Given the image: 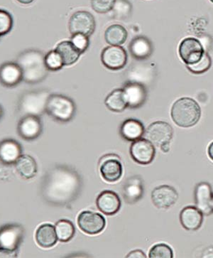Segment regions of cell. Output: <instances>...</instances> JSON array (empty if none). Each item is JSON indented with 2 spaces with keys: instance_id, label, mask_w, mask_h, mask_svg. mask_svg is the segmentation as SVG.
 Returning a JSON list of instances; mask_svg holds the SVG:
<instances>
[{
  "instance_id": "46",
  "label": "cell",
  "mask_w": 213,
  "mask_h": 258,
  "mask_svg": "<svg viewBox=\"0 0 213 258\" xmlns=\"http://www.w3.org/2000/svg\"><path fill=\"white\" fill-rule=\"evenodd\" d=\"M210 2H212V3H213V0H210Z\"/></svg>"
},
{
  "instance_id": "16",
  "label": "cell",
  "mask_w": 213,
  "mask_h": 258,
  "mask_svg": "<svg viewBox=\"0 0 213 258\" xmlns=\"http://www.w3.org/2000/svg\"><path fill=\"white\" fill-rule=\"evenodd\" d=\"M178 192L174 187L163 185L156 187L152 192V201L159 209H167L177 202Z\"/></svg>"
},
{
  "instance_id": "30",
  "label": "cell",
  "mask_w": 213,
  "mask_h": 258,
  "mask_svg": "<svg viewBox=\"0 0 213 258\" xmlns=\"http://www.w3.org/2000/svg\"><path fill=\"white\" fill-rule=\"evenodd\" d=\"M132 5L129 0H116L112 12V18L117 20H127L132 14Z\"/></svg>"
},
{
  "instance_id": "31",
  "label": "cell",
  "mask_w": 213,
  "mask_h": 258,
  "mask_svg": "<svg viewBox=\"0 0 213 258\" xmlns=\"http://www.w3.org/2000/svg\"><path fill=\"white\" fill-rule=\"evenodd\" d=\"M55 228L57 237L60 242L70 241L75 235V226H74V223L69 220H60L55 224Z\"/></svg>"
},
{
  "instance_id": "5",
  "label": "cell",
  "mask_w": 213,
  "mask_h": 258,
  "mask_svg": "<svg viewBox=\"0 0 213 258\" xmlns=\"http://www.w3.org/2000/svg\"><path fill=\"white\" fill-rule=\"evenodd\" d=\"M50 95L47 90L26 92L19 102V112L23 116L42 115L46 112V103Z\"/></svg>"
},
{
  "instance_id": "25",
  "label": "cell",
  "mask_w": 213,
  "mask_h": 258,
  "mask_svg": "<svg viewBox=\"0 0 213 258\" xmlns=\"http://www.w3.org/2000/svg\"><path fill=\"white\" fill-rule=\"evenodd\" d=\"M36 243L42 248H51L58 241L55 228L49 223L41 225L36 231Z\"/></svg>"
},
{
  "instance_id": "22",
  "label": "cell",
  "mask_w": 213,
  "mask_h": 258,
  "mask_svg": "<svg viewBox=\"0 0 213 258\" xmlns=\"http://www.w3.org/2000/svg\"><path fill=\"white\" fill-rule=\"evenodd\" d=\"M129 50L134 59L146 60L153 53V44L146 36H137L131 40Z\"/></svg>"
},
{
  "instance_id": "43",
  "label": "cell",
  "mask_w": 213,
  "mask_h": 258,
  "mask_svg": "<svg viewBox=\"0 0 213 258\" xmlns=\"http://www.w3.org/2000/svg\"><path fill=\"white\" fill-rule=\"evenodd\" d=\"M17 1L21 3V4L29 5L31 4V3H32L34 0H17Z\"/></svg>"
},
{
  "instance_id": "45",
  "label": "cell",
  "mask_w": 213,
  "mask_h": 258,
  "mask_svg": "<svg viewBox=\"0 0 213 258\" xmlns=\"http://www.w3.org/2000/svg\"><path fill=\"white\" fill-rule=\"evenodd\" d=\"M211 207H212V209L213 211V196H212V203H211Z\"/></svg>"
},
{
  "instance_id": "40",
  "label": "cell",
  "mask_w": 213,
  "mask_h": 258,
  "mask_svg": "<svg viewBox=\"0 0 213 258\" xmlns=\"http://www.w3.org/2000/svg\"><path fill=\"white\" fill-rule=\"evenodd\" d=\"M126 257H128V258H129V257L146 258L147 255H146V254H145V252H144L143 251H142L141 250H134L131 251V252H129V253L127 255H126Z\"/></svg>"
},
{
  "instance_id": "13",
  "label": "cell",
  "mask_w": 213,
  "mask_h": 258,
  "mask_svg": "<svg viewBox=\"0 0 213 258\" xmlns=\"http://www.w3.org/2000/svg\"><path fill=\"white\" fill-rule=\"evenodd\" d=\"M179 56L186 66L197 63L205 53L200 41L195 38H186L181 41L178 48Z\"/></svg>"
},
{
  "instance_id": "37",
  "label": "cell",
  "mask_w": 213,
  "mask_h": 258,
  "mask_svg": "<svg viewBox=\"0 0 213 258\" xmlns=\"http://www.w3.org/2000/svg\"><path fill=\"white\" fill-rule=\"evenodd\" d=\"M70 41L73 44L76 46V48L81 52V54L85 53L89 47V36L84 35V34H74V35L71 36Z\"/></svg>"
},
{
  "instance_id": "3",
  "label": "cell",
  "mask_w": 213,
  "mask_h": 258,
  "mask_svg": "<svg viewBox=\"0 0 213 258\" xmlns=\"http://www.w3.org/2000/svg\"><path fill=\"white\" fill-rule=\"evenodd\" d=\"M171 115L175 123L179 127H190L198 122L201 109L193 98H182L173 105Z\"/></svg>"
},
{
  "instance_id": "4",
  "label": "cell",
  "mask_w": 213,
  "mask_h": 258,
  "mask_svg": "<svg viewBox=\"0 0 213 258\" xmlns=\"http://www.w3.org/2000/svg\"><path fill=\"white\" fill-rule=\"evenodd\" d=\"M46 112L55 121L65 123L75 117L76 105L69 97L51 94L46 103Z\"/></svg>"
},
{
  "instance_id": "41",
  "label": "cell",
  "mask_w": 213,
  "mask_h": 258,
  "mask_svg": "<svg viewBox=\"0 0 213 258\" xmlns=\"http://www.w3.org/2000/svg\"><path fill=\"white\" fill-rule=\"evenodd\" d=\"M208 156L209 158L212 159L213 161V142L212 143L209 145V146L208 147Z\"/></svg>"
},
{
  "instance_id": "28",
  "label": "cell",
  "mask_w": 213,
  "mask_h": 258,
  "mask_svg": "<svg viewBox=\"0 0 213 258\" xmlns=\"http://www.w3.org/2000/svg\"><path fill=\"white\" fill-rule=\"evenodd\" d=\"M127 37V31L120 24H112L106 29L105 33V41L112 46H120L124 44Z\"/></svg>"
},
{
  "instance_id": "17",
  "label": "cell",
  "mask_w": 213,
  "mask_h": 258,
  "mask_svg": "<svg viewBox=\"0 0 213 258\" xmlns=\"http://www.w3.org/2000/svg\"><path fill=\"white\" fill-rule=\"evenodd\" d=\"M23 81L20 66L15 62H7L0 66V84L5 87L13 88Z\"/></svg>"
},
{
  "instance_id": "6",
  "label": "cell",
  "mask_w": 213,
  "mask_h": 258,
  "mask_svg": "<svg viewBox=\"0 0 213 258\" xmlns=\"http://www.w3.org/2000/svg\"><path fill=\"white\" fill-rule=\"evenodd\" d=\"M102 177L105 181L115 183L122 177L123 167L120 158L115 154H107L99 161Z\"/></svg>"
},
{
  "instance_id": "9",
  "label": "cell",
  "mask_w": 213,
  "mask_h": 258,
  "mask_svg": "<svg viewBox=\"0 0 213 258\" xmlns=\"http://www.w3.org/2000/svg\"><path fill=\"white\" fill-rule=\"evenodd\" d=\"M173 135L172 127L164 121H157L151 124L145 133V139L159 147L170 143Z\"/></svg>"
},
{
  "instance_id": "42",
  "label": "cell",
  "mask_w": 213,
  "mask_h": 258,
  "mask_svg": "<svg viewBox=\"0 0 213 258\" xmlns=\"http://www.w3.org/2000/svg\"><path fill=\"white\" fill-rule=\"evenodd\" d=\"M170 143L166 144V145H163V146L161 147V150H162L163 152H165V153H168L170 150Z\"/></svg>"
},
{
  "instance_id": "21",
  "label": "cell",
  "mask_w": 213,
  "mask_h": 258,
  "mask_svg": "<svg viewBox=\"0 0 213 258\" xmlns=\"http://www.w3.org/2000/svg\"><path fill=\"white\" fill-rule=\"evenodd\" d=\"M22 154V147L13 139H5L0 142V161L8 165L17 162Z\"/></svg>"
},
{
  "instance_id": "39",
  "label": "cell",
  "mask_w": 213,
  "mask_h": 258,
  "mask_svg": "<svg viewBox=\"0 0 213 258\" xmlns=\"http://www.w3.org/2000/svg\"><path fill=\"white\" fill-rule=\"evenodd\" d=\"M17 251H11L7 249L0 248V258L17 257Z\"/></svg>"
},
{
  "instance_id": "32",
  "label": "cell",
  "mask_w": 213,
  "mask_h": 258,
  "mask_svg": "<svg viewBox=\"0 0 213 258\" xmlns=\"http://www.w3.org/2000/svg\"><path fill=\"white\" fill-rule=\"evenodd\" d=\"M212 66V59L209 56L208 53H205L202 55V58L197 63L192 64V65L186 66L187 69L193 74H202L210 69Z\"/></svg>"
},
{
  "instance_id": "8",
  "label": "cell",
  "mask_w": 213,
  "mask_h": 258,
  "mask_svg": "<svg viewBox=\"0 0 213 258\" xmlns=\"http://www.w3.org/2000/svg\"><path fill=\"white\" fill-rule=\"evenodd\" d=\"M96 27L95 17L87 11L76 12L69 20V30L71 35L81 34L91 36Z\"/></svg>"
},
{
  "instance_id": "18",
  "label": "cell",
  "mask_w": 213,
  "mask_h": 258,
  "mask_svg": "<svg viewBox=\"0 0 213 258\" xmlns=\"http://www.w3.org/2000/svg\"><path fill=\"white\" fill-rule=\"evenodd\" d=\"M99 210L107 216H112L120 210V198L118 195L112 191H104L99 195L96 200Z\"/></svg>"
},
{
  "instance_id": "29",
  "label": "cell",
  "mask_w": 213,
  "mask_h": 258,
  "mask_svg": "<svg viewBox=\"0 0 213 258\" xmlns=\"http://www.w3.org/2000/svg\"><path fill=\"white\" fill-rule=\"evenodd\" d=\"M107 108L112 112H121L127 107L123 89H116L111 92L105 100Z\"/></svg>"
},
{
  "instance_id": "14",
  "label": "cell",
  "mask_w": 213,
  "mask_h": 258,
  "mask_svg": "<svg viewBox=\"0 0 213 258\" xmlns=\"http://www.w3.org/2000/svg\"><path fill=\"white\" fill-rule=\"evenodd\" d=\"M43 131V124L39 116L27 115L20 119L17 132L21 138L27 141L37 139Z\"/></svg>"
},
{
  "instance_id": "1",
  "label": "cell",
  "mask_w": 213,
  "mask_h": 258,
  "mask_svg": "<svg viewBox=\"0 0 213 258\" xmlns=\"http://www.w3.org/2000/svg\"><path fill=\"white\" fill-rule=\"evenodd\" d=\"M82 186V179L77 171L66 166H55L43 179L41 195L48 204L61 207L74 202Z\"/></svg>"
},
{
  "instance_id": "19",
  "label": "cell",
  "mask_w": 213,
  "mask_h": 258,
  "mask_svg": "<svg viewBox=\"0 0 213 258\" xmlns=\"http://www.w3.org/2000/svg\"><path fill=\"white\" fill-rule=\"evenodd\" d=\"M212 196V188L208 183L200 182L195 187V204L197 209L205 216H209L213 213L211 207Z\"/></svg>"
},
{
  "instance_id": "11",
  "label": "cell",
  "mask_w": 213,
  "mask_h": 258,
  "mask_svg": "<svg viewBox=\"0 0 213 258\" xmlns=\"http://www.w3.org/2000/svg\"><path fill=\"white\" fill-rule=\"evenodd\" d=\"M122 89L127 107L138 109L147 101L148 93L146 86L141 83L134 81H126Z\"/></svg>"
},
{
  "instance_id": "23",
  "label": "cell",
  "mask_w": 213,
  "mask_h": 258,
  "mask_svg": "<svg viewBox=\"0 0 213 258\" xmlns=\"http://www.w3.org/2000/svg\"><path fill=\"white\" fill-rule=\"evenodd\" d=\"M145 128L143 123L138 119H126L122 122L119 133L123 139L128 142L136 141L145 135Z\"/></svg>"
},
{
  "instance_id": "38",
  "label": "cell",
  "mask_w": 213,
  "mask_h": 258,
  "mask_svg": "<svg viewBox=\"0 0 213 258\" xmlns=\"http://www.w3.org/2000/svg\"><path fill=\"white\" fill-rule=\"evenodd\" d=\"M10 165L5 164L0 161V181H5L10 177L12 174Z\"/></svg>"
},
{
  "instance_id": "7",
  "label": "cell",
  "mask_w": 213,
  "mask_h": 258,
  "mask_svg": "<svg viewBox=\"0 0 213 258\" xmlns=\"http://www.w3.org/2000/svg\"><path fill=\"white\" fill-rule=\"evenodd\" d=\"M23 226L16 223L7 224L0 227V248L17 251L23 241Z\"/></svg>"
},
{
  "instance_id": "26",
  "label": "cell",
  "mask_w": 213,
  "mask_h": 258,
  "mask_svg": "<svg viewBox=\"0 0 213 258\" xmlns=\"http://www.w3.org/2000/svg\"><path fill=\"white\" fill-rule=\"evenodd\" d=\"M17 173L25 179L34 178L37 174V164L30 155H22L15 163Z\"/></svg>"
},
{
  "instance_id": "27",
  "label": "cell",
  "mask_w": 213,
  "mask_h": 258,
  "mask_svg": "<svg viewBox=\"0 0 213 258\" xmlns=\"http://www.w3.org/2000/svg\"><path fill=\"white\" fill-rule=\"evenodd\" d=\"M55 51L61 57L64 66L76 63L81 56V52L76 48L71 41H63L57 45Z\"/></svg>"
},
{
  "instance_id": "33",
  "label": "cell",
  "mask_w": 213,
  "mask_h": 258,
  "mask_svg": "<svg viewBox=\"0 0 213 258\" xmlns=\"http://www.w3.org/2000/svg\"><path fill=\"white\" fill-rule=\"evenodd\" d=\"M44 60L46 68L51 72L59 71L64 66L61 57L55 50L48 52L45 56Z\"/></svg>"
},
{
  "instance_id": "24",
  "label": "cell",
  "mask_w": 213,
  "mask_h": 258,
  "mask_svg": "<svg viewBox=\"0 0 213 258\" xmlns=\"http://www.w3.org/2000/svg\"><path fill=\"white\" fill-rule=\"evenodd\" d=\"M180 221L185 229L197 230L203 222V214L197 207H185L180 214Z\"/></svg>"
},
{
  "instance_id": "10",
  "label": "cell",
  "mask_w": 213,
  "mask_h": 258,
  "mask_svg": "<svg viewBox=\"0 0 213 258\" xmlns=\"http://www.w3.org/2000/svg\"><path fill=\"white\" fill-rule=\"evenodd\" d=\"M80 229L88 235H98L105 229L106 221L99 213L92 211H83L78 217Z\"/></svg>"
},
{
  "instance_id": "15",
  "label": "cell",
  "mask_w": 213,
  "mask_h": 258,
  "mask_svg": "<svg viewBox=\"0 0 213 258\" xmlns=\"http://www.w3.org/2000/svg\"><path fill=\"white\" fill-rule=\"evenodd\" d=\"M130 155L133 160L141 165H147L153 162L156 155L154 145L147 139L133 142L130 147Z\"/></svg>"
},
{
  "instance_id": "12",
  "label": "cell",
  "mask_w": 213,
  "mask_h": 258,
  "mask_svg": "<svg viewBox=\"0 0 213 258\" xmlns=\"http://www.w3.org/2000/svg\"><path fill=\"white\" fill-rule=\"evenodd\" d=\"M127 60V53L120 46L111 45L104 48L101 53L102 63L110 70H121L125 67Z\"/></svg>"
},
{
  "instance_id": "35",
  "label": "cell",
  "mask_w": 213,
  "mask_h": 258,
  "mask_svg": "<svg viewBox=\"0 0 213 258\" xmlns=\"http://www.w3.org/2000/svg\"><path fill=\"white\" fill-rule=\"evenodd\" d=\"M13 18L8 12L0 10V36L6 35L13 27Z\"/></svg>"
},
{
  "instance_id": "2",
  "label": "cell",
  "mask_w": 213,
  "mask_h": 258,
  "mask_svg": "<svg viewBox=\"0 0 213 258\" xmlns=\"http://www.w3.org/2000/svg\"><path fill=\"white\" fill-rule=\"evenodd\" d=\"M45 56L41 51L28 49L21 53L17 58L23 74V81L29 84L42 82L48 74L44 60Z\"/></svg>"
},
{
  "instance_id": "34",
  "label": "cell",
  "mask_w": 213,
  "mask_h": 258,
  "mask_svg": "<svg viewBox=\"0 0 213 258\" xmlns=\"http://www.w3.org/2000/svg\"><path fill=\"white\" fill-rule=\"evenodd\" d=\"M149 257L150 258H173L174 252L171 247L165 243H159L152 247Z\"/></svg>"
},
{
  "instance_id": "20",
  "label": "cell",
  "mask_w": 213,
  "mask_h": 258,
  "mask_svg": "<svg viewBox=\"0 0 213 258\" xmlns=\"http://www.w3.org/2000/svg\"><path fill=\"white\" fill-rule=\"evenodd\" d=\"M144 183L139 176L128 178L123 185V198L127 204H134L143 197Z\"/></svg>"
},
{
  "instance_id": "36",
  "label": "cell",
  "mask_w": 213,
  "mask_h": 258,
  "mask_svg": "<svg viewBox=\"0 0 213 258\" xmlns=\"http://www.w3.org/2000/svg\"><path fill=\"white\" fill-rule=\"evenodd\" d=\"M116 0H91V6L99 14H106L112 10Z\"/></svg>"
},
{
  "instance_id": "44",
  "label": "cell",
  "mask_w": 213,
  "mask_h": 258,
  "mask_svg": "<svg viewBox=\"0 0 213 258\" xmlns=\"http://www.w3.org/2000/svg\"><path fill=\"white\" fill-rule=\"evenodd\" d=\"M3 115H4V110H3V107L0 105V119L3 118Z\"/></svg>"
}]
</instances>
